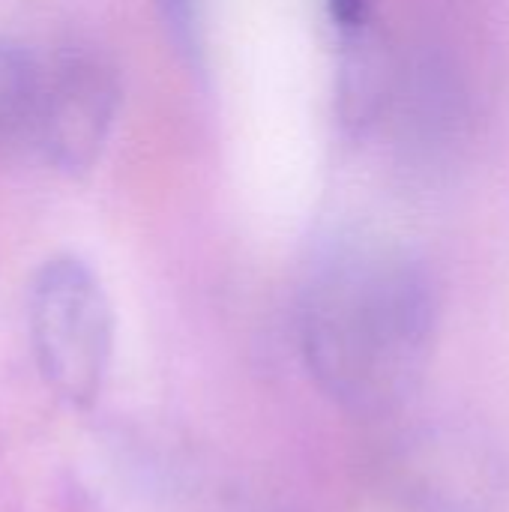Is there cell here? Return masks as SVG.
<instances>
[{
    "mask_svg": "<svg viewBox=\"0 0 509 512\" xmlns=\"http://www.w3.org/2000/svg\"><path fill=\"white\" fill-rule=\"evenodd\" d=\"M297 318L318 387L357 417H381L423 381L438 336V291L408 246L351 237L318 258Z\"/></svg>",
    "mask_w": 509,
    "mask_h": 512,
    "instance_id": "6da1fadb",
    "label": "cell"
},
{
    "mask_svg": "<svg viewBox=\"0 0 509 512\" xmlns=\"http://www.w3.org/2000/svg\"><path fill=\"white\" fill-rule=\"evenodd\" d=\"M27 324L48 387L78 408L93 405L114 348V315L96 273L69 255L45 261L30 282Z\"/></svg>",
    "mask_w": 509,
    "mask_h": 512,
    "instance_id": "7a4b0ae2",
    "label": "cell"
},
{
    "mask_svg": "<svg viewBox=\"0 0 509 512\" xmlns=\"http://www.w3.org/2000/svg\"><path fill=\"white\" fill-rule=\"evenodd\" d=\"M120 105L114 72L96 57H69L42 75L30 132L60 174H87L105 153Z\"/></svg>",
    "mask_w": 509,
    "mask_h": 512,
    "instance_id": "3957f363",
    "label": "cell"
},
{
    "mask_svg": "<svg viewBox=\"0 0 509 512\" xmlns=\"http://www.w3.org/2000/svg\"><path fill=\"white\" fill-rule=\"evenodd\" d=\"M42 87V69L15 45L0 42V141L30 129Z\"/></svg>",
    "mask_w": 509,
    "mask_h": 512,
    "instance_id": "277c9868",
    "label": "cell"
},
{
    "mask_svg": "<svg viewBox=\"0 0 509 512\" xmlns=\"http://www.w3.org/2000/svg\"><path fill=\"white\" fill-rule=\"evenodd\" d=\"M156 9L174 45L195 57L201 51V0H156Z\"/></svg>",
    "mask_w": 509,
    "mask_h": 512,
    "instance_id": "5b68a950",
    "label": "cell"
},
{
    "mask_svg": "<svg viewBox=\"0 0 509 512\" xmlns=\"http://www.w3.org/2000/svg\"><path fill=\"white\" fill-rule=\"evenodd\" d=\"M375 9H378V0H327L330 21L336 24L342 39H351L369 27H378Z\"/></svg>",
    "mask_w": 509,
    "mask_h": 512,
    "instance_id": "8992f818",
    "label": "cell"
}]
</instances>
